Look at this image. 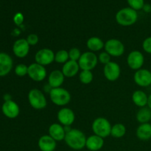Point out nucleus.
<instances>
[{
	"instance_id": "nucleus-18",
	"label": "nucleus",
	"mask_w": 151,
	"mask_h": 151,
	"mask_svg": "<svg viewBox=\"0 0 151 151\" xmlns=\"http://www.w3.org/2000/svg\"><path fill=\"white\" fill-rule=\"evenodd\" d=\"M49 135L54 139L56 142H61L64 140L66 137V131L64 126L60 123H53L49 127Z\"/></svg>"
},
{
	"instance_id": "nucleus-23",
	"label": "nucleus",
	"mask_w": 151,
	"mask_h": 151,
	"mask_svg": "<svg viewBox=\"0 0 151 151\" xmlns=\"http://www.w3.org/2000/svg\"><path fill=\"white\" fill-rule=\"evenodd\" d=\"M136 134L139 139L142 141H147L151 139V124H140L137 128Z\"/></svg>"
},
{
	"instance_id": "nucleus-12",
	"label": "nucleus",
	"mask_w": 151,
	"mask_h": 151,
	"mask_svg": "<svg viewBox=\"0 0 151 151\" xmlns=\"http://www.w3.org/2000/svg\"><path fill=\"white\" fill-rule=\"evenodd\" d=\"M57 118L63 126H71L75 120V112L69 108L63 107L58 112Z\"/></svg>"
},
{
	"instance_id": "nucleus-15",
	"label": "nucleus",
	"mask_w": 151,
	"mask_h": 151,
	"mask_svg": "<svg viewBox=\"0 0 151 151\" xmlns=\"http://www.w3.org/2000/svg\"><path fill=\"white\" fill-rule=\"evenodd\" d=\"M1 111L5 116L9 119H15L20 113L19 106L16 102L12 100H6L1 106Z\"/></svg>"
},
{
	"instance_id": "nucleus-4",
	"label": "nucleus",
	"mask_w": 151,
	"mask_h": 151,
	"mask_svg": "<svg viewBox=\"0 0 151 151\" xmlns=\"http://www.w3.org/2000/svg\"><path fill=\"white\" fill-rule=\"evenodd\" d=\"M111 127L110 122L105 117H97L92 122L91 129L94 134L104 139L111 136Z\"/></svg>"
},
{
	"instance_id": "nucleus-20",
	"label": "nucleus",
	"mask_w": 151,
	"mask_h": 151,
	"mask_svg": "<svg viewBox=\"0 0 151 151\" xmlns=\"http://www.w3.org/2000/svg\"><path fill=\"white\" fill-rule=\"evenodd\" d=\"M80 69L81 68H80L78 61L69 60L63 65L61 71L65 78H71L76 76L77 74L79 72Z\"/></svg>"
},
{
	"instance_id": "nucleus-31",
	"label": "nucleus",
	"mask_w": 151,
	"mask_h": 151,
	"mask_svg": "<svg viewBox=\"0 0 151 151\" xmlns=\"http://www.w3.org/2000/svg\"><path fill=\"white\" fill-rule=\"evenodd\" d=\"M68 52H69V60H74V61H78L81 55H82L81 50L77 47H73V48L70 49Z\"/></svg>"
},
{
	"instance_id": "nucleus-26",
	"label": "nucleus",
	"mask_w": 151,
	"mask_h": 151,
	"mask_svg": "<svg viewBox=\"0 0 151 151\" xmlns=\"http://www.w3.org/2000/svg\"><path fill=\"white\" fill-rule=\"evenodd\" d=\"M126 134V128L122 123H116L111 127V136L114 138L119 139L123 137Z\"/></svg>"
},
{
	"instance_id": "nucleus-29",
	"label": "nucleus",
	"mask_w": 151,
	"mask_h": 151,
	"mask_svg": "<svg viewBox=\"0 0 151 151\" xmlns=\"http://www.w3.org/2000/svg\"><path fill=\"white\" fill-rule=\"evenodd\" d=\"M127 2L131 8L137 11L142 10L145 5V0H127Z\"/></svg>"
},
{
	"instance_id": "nucleus-6",
	"label": "nucleus",
	"mask_w": 151,
	"mask_h": 151,
	"mask_svg": "<svg viewBox=\"0 0 151 151\" xmlns=\"http://www.w3.org/2000/svg\"><path fill=\"white\" fill-rule=\"evenodd\" d=\"M78 62L81 70L91 71L97 66L98 58L94 52L90 51L85 52L82 53Z\"/></svg>"
},
{
	"instance_id": "nucleus-17",
	"label": "nucleus",
	"mask_w": 151,
	"mask_h": 151,
	"mask_svg": "<svg viewBox=\"0 0 151 151\" xmlns=\"http://www.w3.org/2000/svg\"><path fill=\"white\" fill-rule=\"evenodd\" d=\"M38 148L41 151H55L57 147V142L50 135H43L38 141Z\"/></svg>"
},
{
	"instance_id": "nucleus-13",
	"label": "nucleus",
	"mask_w": 151,
	"mask_h": 151,
	"mask_svg": "<svg viewBox=\"0 0 151 151\" xmlns=\"http://www.w3.org/2000/svg\"><path fill=\"white\" fill-rule=\"evenodd\" d=\"M134 81L140 87H147L151 85V72L147 69H140L136 71Z\"/></svg>"
},
{
	"instance_id": "nucleus-14",
	"label": "nucleus",
	"mask_w": 151,
	"mask_h": 151,
	"mask_svg": "<svg viewBox=\"0 0 151 151\" xmlns=\"http://www.w3.org/2000/svg\"><path fill=\"white\" fill-rule=\"evenodd\" d=\"M29 47L30 46L25 38H19L13 44V52L16 57L24 58L29 54Z\"/></svg>"
},
{
	"instance_id": "nucleus-28",
	"label": "nucleus",
	"mask_w": 151,
	"mask_h": 151,
	"mask_svg": "<svg viewBox=\"0 0 151 151\" xmlns=\"http://www.w3.org/2000/svg\"><path fill=\"white\" fill-rule=\"evenodd\" d=\"M69 60V52L66 51V50H58L56 53H55V61L56 63L64 64Z\"/></svg>"
},
{
	"instance_id": "nucleus-27",
	"label": "nucleus",
	"mask_w": 151,
	"mask_h": 151,
	"mask_svg": "<svg viewBox=\"0 0 151 151\" xmlns=\"http://www.w3.org/2000/svg\"><path fill=\"white\" fill-rule=\"evenodd\" d=\"M94 79V75L91 71L88 70H82L79 75V80L81 83L88 85L93 81Z\"/></svg>"
},
{
	"instance_id": "nucleus-8",
	"label": "nucleus",
	"mask_w": 151,
	"mask_h": 151,
	"mask_svg": "<svg viewBox=\"0 0 151 151\" xmlns=\"http://www.w3.org/2000/svg\"><path fill=\"white\" fill-rule=\"evenodd\" d=\"M27 75L35 82H41L47 78V72L45 66L37 63H32L28 66Z\"/></svg>"
},
{
	"instance_id": "nucleus-37",
	"label": "nucleus",
	"mask_w": 151,
	"mask_h": 151,
	"mask_svg": "<svg viewBox=\"0 0 151 151\" xmlns=\"http://www.w3.org/2000/svg\"><path fill=\"white\" fill-rule=\"evenodd\" d=\"M147 107L151 109V94L148 96V102H147Z\"/></svg>"
},
{
	"instance_id": "nucleus-21",
	"label": "nucleus",
	"mask_w": 151,
	"mask_h": 151,
	"mask_svg": "<svg viewBox=\"0 0 151 151\" xmlns=\"http://www.w3.org/2000/svg\"><path fill=\"white\" fill-rule=\"evenodd\" d=\"M104 145V139L99 136L91 135L86 139V147L89 151H98Z\"/></svg>"
},
{
	"instance_id": "nucleus-32",
	"label": "nucleus",
	"mask_w": 151,
	"mask_h": 151,
	"mask_svg": "<svg viewBox=\"0 0 151 151\" xmlns=\"http://www.w3.org/2000/svg\"><path fill=\"white\" fill-rule=\"evenodd\" d=\"M98 58V61H100L102 64L106 65L107 63H109V62L111 61V56L109 54L108 52H106V51L102 52L99 54V55L97 56Z\"/></svg>"
},
{
	"instance_id": "nucleus-5",
	"label": "nucleus",
	"mask_w": 151,
	"mask_h": 151,
	"mask_svg": "<svg viewBox=\"0 0 151 151\" xmlns=\"http://www.w3.org/2000/svg\"><path fill=\"white\" fill-rule=\"evenodd\" d=\"M28 102L32 109L41 110L47 107V100L45 95L41 90L32 88L28 93Z\"/></svg>"
},
{
	"instance_id": "nucleus-9",
	"label": "nucleus",
	"mask_w": 151,
	"mask_h": 151,
	"mask_svg": "<svg viewBox=\"0 0 151 151\" xmlns=\"http://www.w3.org/2000/svg\"><path fill=\"white\" fill-rule=\"evenodd\" d=\"M144 63V55L139 50H133L127 57V64L128 67L133 70L137 71L142 69Z\"/></svg>"
},
{
	"instance_id": "nucleus-24",
	"label": "nucleus",
	"mask_w": 151,
	"mask_h": 151,
	"mask_svg": "<svg viewBox=\"0 0 151 151\" xmlns=\"http://www.w3.org/2000/svg\"><path fill=\"white\" fill-rule=\"evenodd\" d=\"M104 41L99 37H91L86 41L87 48L89 50L90 52H92L100 51V50L104 48Z\"/></svg>"
},
{
	"instance_id": "nucleus-2",
	"label": "nucleus",
	"mask_w": 151,
	"mask_h": 151,
	"mask_svg": "<svg viewBox=\"0 0 151 151\" xmlns=\"http://www.w3.org/2000/svg\"><path fill=\"white\" fill-rule=\"evenodd\" d=\"M116 22L118 24L123 27H129L134 24L138 20V13L137 10L130 7H125L116 13Z\"/></svg>"
},
{
	"instance_id": "nucleus-10",
	"label": "nucleus",
	"mask_w": 151,
	"mask_h": 151,
	"mask_svg": "<svg viewBox=\"0 0 151 151\" xmlns=\"http://www.w3.org/2000/svg\"><path fill=\"white\" fill-rule=\"evenodd\" d=\"M35 60L41 66H48L55 61V52L48 48L41 49L35 53Z\"/></svg>"
},
{
	"instance_id": "nucleus-33",
	"label": "nucleus",
	"mask_w": 151,
	"mask_h": 151,
	"mask_svg": "<svg viewBox=\"0 0 151 151\" xmlns=\"http://www.w3.org/2000/svg\"><path fill=\"white\" fill-rule=\"evenodd\" d=\"M26 40L27 41L28 44H29V46H35L38 43L39 38H38L37 34L31 33L29 34V35H28V36L27 37Z\"/></svg>"
},
{
	"instance_id": "nucleus-11",
	"label": "nucleus",
	"mask_w": 151,
	"mask_h": 151,
	"mask_svg": "<svg viewBox=\"0 0 151 151\" xmlns=\"http://www.w3.org/2000/svg\"><path fill=\"white\" fill-rule=\"evenodd\" d=\"M103 74L106 79L111 82L116 81L119 79L121 74V69L119 65L114 61L109 62L107 64L104 65L103 67Z\"/></svg>"
},
{
	"instance_id": "nucleus-36",
	"label": "nucleus",
	"mask_w": 151,
	"mask_h": 151,
	"mask_svg": "<svg viewBox=\"0 0 151 151\" xmlns=\"http://www.w3.org/2000/svg\"><path fill=\"white\" fill-rule=\"evenodd\" d=\"M142 10L147 13H151V4H145V5H144V7H143Z\"/></svg>"
},
{
	"instance_id": "nucleus-22",
	"label": "nucleus",
	"mask_w": 151,
	"mask_h": 151,
	"mask_svg": "<svg viewBox=\"0 0 151 151\" xmlns=\"http://www.w3.org/2000/svg\"><path fill=\"white\" fill-rule=\"evenodd\" d=\"M132 101L134 104L139 108L145 107L147 106L148 96L145 91L142 90H137L132 94Z\"/></svg>"
},
{
	"instance_id": "nucleus-34",
	"label": "nucleus",
	"mask_w": 151,
	"mask_h": 151,
	"mask_svg": "<svg viewBox=\"0 0 151 151\" xmlns=\"http://www.w3.org/2000/svg\"><path fill=\"white\" fill-rule=\"evenodd\" d=\"M142 49L147 54L151 55V36L147 37L143 41Z\"/></svg>"
},
{
	"instance_id": "nucleus-35",
	"label": "nucleus",
	"mask_w": 151,
	"mask_h": 151,
	"mask_svg": "<svg viewBox=\"0 0 151 151\" xmlns=\"http://www.w3.org/2000/svg\"><path fill=\"white\" fill-rule=\"evenodd\" d=\"M13 22L17 26H20L24 22V16L22 13H17L13 17Z\"/></svg>"
},
{
	"instance_id": "nucleus-38",
	"label": "nucleus",
	"mask_w": 151,
	"mask_h": 151,
	"mask_svg": "<svg viewBox=\"0 0 151 151\" xmlns=\"http://www.w3.org/2000/svg\"><path fill=\"white\" fill-rule=\"evenodd\" d=\"M87 151H89V150H87Z\"/></svg>"
},
{
	"instance_id": "nucleus-3",
	"label": "nucleus",
	"mask_w": 151,
	"mask_h": 151,
	"mask_svg": "<svg viewBox=\"0 0 151 151\" xmlns=\"http://www.w3.org/2000/svg\"><path fill=\"white\" fill-rule=\"evenodd\" d=\"M49 94L52 103L58 106H65L71 101V94L62 87L52 88Z\"/></svg>"
},
{
	"instance_id": "nucleus-1",
	"label": "nucleus",
	"mask_w": 151,
	"mask_h": 151,
	"mask_svg": "<svg viewBox=\"0 0 151 151\" xmlns=\"http://www.w3.org/2000/svg\"><path fill=\"white\" fill-rule=\"evenodd\" d=\"M87 137L81 130L71 128L66 133L64 141L69 147L75 150H81L86 147Z\"/></svg>"
},
{
	"instance_id": "nucleus-25",
	"label": "nucleus",
	"mask_w": 151,
	"mask_h": 151,
	"mask_svg": "<svg viewBox=\"0 0 151 151\" xmlns=\"http://www.w3.org/2000/svg\"><path fill=\"white\" fill-rule=\"evenodd\" d=\"M137 120L140 124L148 123L151 120V109L149 107L140 108L137 114Z\"/></svg>"
},
{
	"instance_id": "nucleus-16",
	"label": "nucleus",
	"mask_w": 151,
	"mask_h": 151,
	"mask_svg": "<svg viewBox=\"0 0 151 151\" xmlns=\"http://www.w3.org/2000/svg\"><path fill=\"white\" fill-rule=\"evenodd\" d=\"M13 68V59L5 52H0V77L8 75Z\"/></svg>"
},
{
	"instance_id": "nucleus-30",
	"label": "nucleus",
	"mask_w": 151,
	"mask_h": 151,
	"mask_svg": "<svg viewBox=\"0 0 151 151\" xmlns=\"http://www.w3.org/2000/svg\"><path fill=\"white\" fill-rule=\"evenodd\" d=\"M15 74L19 77H24L28 73V66L24 63H19L15 68Z\"/></svg>"
},
{
	"instance_id": "nucleus-19",
	"label": "nucleus",
	"mask_w": 151,
	"mask_h": 151,
	"mask_svg": "<svg viewBox=\"0 0 151 151\" xmlns=\"http://www.w3.org/2000/svg\"><path fill=\"white\" fill-rule=\"evenodd\" d=\"M65 76L61 70L55 69L52 71L48 76V84L52 88L61 87L64 82Z\"/></svg>"
},
{
	"instance_id": "nucleus-7",
	"label": "nucleus",
	"mask_w": 151,
	"mask_h": 151,
	"mask_svg": "<svg viewBox=\"0 0 151 151\" xmlns=\"http://www.w3.org/2000/svg\"><path fill=\"white\" fill-rule=\"evenodd\" d=\"M105 51L111 57H120L125 52L124 44L119 39L111 38L106 41L104 46Z\"/></svg>"
}]
</instances>
